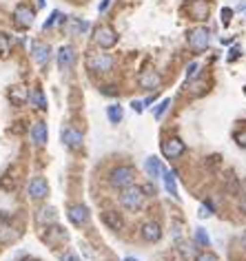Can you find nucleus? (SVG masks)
<instances>
[{"instance_id": "13", "label": "nucleus", "mask_w": 246, "mask_h": 261, "mask_svg": "<svg viewBox=\"0 0 246 261\" xmlns=\"http://www.w3.org/2000/svg\"><path fill=\"white\" fill-rule=\"evenodd\" d=\"M31 54H34V60L38 64H47L49 58H51V47L44 42H38V40H34L31 42Z\"/></svg>"}, {"instance_id": "40", "label": "nucleus", "mask_w": 246, "mask_h": 261, "mask_svg": "<svg viewBox=\"0 0 246 261\" xmlns=\"http://www.w3.org/2000/svg\"><path fill=\"white\" fill-rule=\"evenodd\" d=\"M240 208H242V213H246V197L240 202Z\"/></svg>"}, {"instance_id": "15", "label": "nucleus", "mask_w": 246, "mask_h": 261, "mask_svg": "<svg viewBox=\"0 0 246 261\" xmlns=\"http://www.w3.org/2000/svg\"><path fill=\"white\" fill-rule=\"evenodd\" d=\"M47 137H49L47 124H44V122H36V124L31 126V140H34L38 146H44L47 144Z\"/></svg>"}, {"instance_id": "2", "label": "nucleus", "mask_w": 246, "mask_h": 261, "mask_svg": "<svg viewBox=\"0 0 246 261\" xmlns=\"http://www.w3.org/2000/svg\"><path fill=\"white\" fill-rule=\"evenodd\" d=\"M146 195L144 190H142V186H126V188H122V195H120V204L126 208V210H138V208H142V204H144Z\"/></svg>"}, {"instance_id": "39", "label": "nucleus", "mask_w": 246, "mask_h": 261, "mask_svg": "<svg viewBox=\"0 0 246 261\" xmlns=\"http://www.w3.org/2000/svg\"><path fill=\"white\" fill-rule=\"evenodd\" d=\"M237 56H240V49H237V47H233V49H231V54H228V60H235Z\"/></svg>"}, {"instance_id": "41", "label": "nucleus", "mask_w": 246, "mask_h": 261, "mask_svg": "<svg viewBox=\"0 0 246 261\" xmlns=\"http://www.w3.org/2000/svg\"><path fill=\"white\" fill-rule=\"evenodd\" d=\"M242 246H244V250H246V232L242 235Z\"/></svg>"}, {"instance_id": "8", "label": "nucleus", "mask_w": 246, "mask_h": 261, "mask_svg": "<svg viewBox=\"0 0 246 261\" xmlns=\"http://www.w3.org/2000/svg\"><path fill=\"white\" fill-rule=\"evenodd\" d=\"M76 60H78V54H76V49H73L71 44L60 47V51H58V67H60V71H69V69H73Z\"/></svg>"}, {"instance_id": "17", "label": "nucleus", "mask_w": 246, "mask_h": 261, "mask_svg": "<svg viewBox=\"0 0 246 261\" xmlns=\"http://www.w3.org/2000/svg\"><path fill=\"white\" fill-rule=\"evenodd\" d=\"M144 168H146V173H149L151 179H160L162 177V173H164V166H162V162H160L158 157H146Z\"/></svg>"}, {"instance_id": "14", "label": "nucleus", "mask_w": 246, "mask_h": 261, "mask_svg": "<svg viewBox=\"0 0 246 261\" xmlns=\"http://www.w3.org/2000/svg\"><path fill=\"white\" fill-rule=\"evenodd\" d=\"M29 195L34 199H44L49 195V184L44 177H34L29 182Z\"/></svg>"}, {"instance_id": "1", "label": "nucleus", "mask_w": 246, "mask_h": 261, "mask_svg": "<svg viewBox=\"0 0 246 261\" xmlns=\"http://www.w3.org/2000/svg\"><path fill=\"white\" fill-rule=\"evenodd\" d=\"M135 177H138V173H135L133 166L122 164V166H116V168L109 173V184H111L113 188H126V186L135 184Z\"/></svg>"}, {"instance_id": "7", "label": "nucleus", "mask_w": 246, "mask_h": 261, "mask_svg": "<svg viewBox=\"0 0 246 261\" xmlns=\"http://www.w3.org/2000/svg\"><path fill=\"white\" fill-rule=\"evenodd\" d=\"M67 217L71 224H76V226H84V224H89V219H91V213H89V208L84 206V204H71V206L67 208Z\"/></svg>"}, {"instance_id": "10", "label": "nucleus", "mask_w": 246, "mask_h": 261, "mask_svg": "<svg viewBox=\"0 0 246 261\" xmlns=\"http://www.w3.org/2000/svg\"><path fill=\"white\" fill-rule=\"evenodd\" d=\"M140 237L144 239V242H149V243L160 242V237H162V226H160L158 222H146V224H142Z\"/></svg>"}, {"instance_id": "3", "label": "nucleus", "mask_w": 246, "mask_h": 261, "mask_svg": "<svg viewBox=\"0 0 246 261\" xmlns=\"http://www.w3.org/2000/svg\"><path fill=\"white\" fill-rule=\"evenodd\" d=\"M186 42L193 51H204V49L211 44V31H208L206 27H195V29L188 31Z\"/></svg>"}, {"instance_id": "29", "label": "nucleus", "mask_w": 246, "mask_h": 261, "mask_svg": "<svg viewBox=\"0 0 246 261\" xmlns=\"http://www.w3.org/2000/svg\"><path fill=\"white\" fill-rule=\"evenodd\" d=\"M193 261H220V259H217V255H215V252H208V250H204V252H198Z\"/></svg>"}, {"instance_id": "28", "label": "nucleus", "mask_w": 246, "mask_h": 261, "mask_svg": "<svg viewBox=\"0 0 246 261\" xmlns=\"http://www.w3.org/2000/svg\"><path fill=\"white\" fill-rule=\"evenodd\" d=\"M171 107V97H164L162 102H160L158 107H155V111H153V115H155V120H160V117L164 115V111Z\"/></svg>"}, {"instance_id": "25", "label": "nucleus", "mask_w": 246, "mask_h": 261, "mask_svg": "<svg viewBox=\"0 0 246 261\" xmlns=\"http://www.w3.org/2000/svg\"><path fill=\"white\" fill-rule=\"evenodd\" d=\"M180 246V252H182V257L184 259H195V242H180L178 243Z\"/></svg>"}, {"instance_id": "5", "label": "nucleus", "mask_w": 246, "mask_h": 261, "mask_svg": "<svg viewBox=\"0 0 246 261\" xmlns=\"http://www.w3.org/2000/svg\"><path fill=\"white\" fill-rule=\"evenodd\" d=\"M160 149H162V155L166 157V160H178V157H182V155H184L186 144H184L180 137H166Z\"/></svg>"}, {"instance_id": "11", "label": "nucleus", "mask_w": 246, "mask_h": 261, "mask_svg": "<svg viewBox=\"0 0 246 261\" xmlns=\"http://www.w3.org/2000/svg\"><path fill=\"white\" fill-rule=\"evenodd\" d=\"M60 140H62V144L69 146V149H80L84 137H82V133L76 129H62L60 130Z\"/></svg>"}, {"instance_id": "6", "label": "nucleus", "mask_w": 246, "mask_h": 261, "mask_svg": "<svg viewBox=\"0 0 246 261\" xmlns=\"http://www.w3.org/2000/svg\"><path fill=\"white\" fill-rule=\"evenodd\" d=\"M93 42H96L100 49H111L113 44L118 42V36H116V31H113L109 24H102V27H98L96 29Z\"/></svg>"}, {"instance_id": "12", "label": "nucleus", "mask_w": 246, "mask_h": 261, "mask_svg": "<svg viewBox=\"0 0 246 261\" xmlns=\"http://www.w3.org/2000/svg\"><path fill=\"white\" fill-rule=\"evenodd\" d=\"M138 84L146 91H155V89L162 84V77H160L158 71H142L140 77H138Z\"/></svg>"}, {"instance_id": "24", "label": "nucleus", "mask_w": 246, "mask_h": 261, "mask_svg": "<svg viewBox=\"0 0 246 261\" xmlns=\"http://www.w3.org/2000/svg\"><path fill=\"white\" fill-rule=\"evenodd\" d=\"M29 102H34V107L40 109V111H44V109H47V100H44V95H42V91H40V89H34V91L29 93Z\"/></svg>"}, {"instance_id": "43", "label": "nucleus", "mask_w": 246, "mask_h": 261, "mask_svg": "<svg viewBox=\"0 0 246 261\" xmlns=\"http://www.w3.org/2000/svg\"><path fill=\"white\" fill-rule=\"evenodd\" d=\"M44 5V0H38V7H42Z\"/></svg>"}, {"instance_id": "16", "label": "nucleus", "mask_w": 246, "mask_h": 261, "mask_svg": "<svg viewBox=\"0 0 246 261\" xmlns=\"http://www.w3.org/2000/svg\"><path fill=\"white\" fill-rule=\"evenodd\" d=\"M9 100H11V104H16V107L27 104V102H29V89L27 87H14L9 91Z\"/></svg>"}, {"instance_id": "4", "label": "nucleus", "mask_w": 246, "mask_h": 261, "mask_svg": "<svg viewBox=\"0 0 246 261\" xmlns=\"http://www.w3.org/2000/svg\"><path fill=\"white\" fill-rule=\"evenodd\" d=\"M113 64H116V60H113V56L109 54H91L87 58V69L93 73H106V71H111Z\"/></svg>"}, {"instance_id": "27", "label": "nucleus", "mask_w": 246, "mask_h": 261, "mask_svg": "<svg viewBox=\"0 0 246 261\" xmlns=\"http://www.w3.org/2000/svg\"><path fill=\"white\" fill-rule=\"evenodd\" d=\"M195 243L208 248V243H211V237H208V232L204 230V228H198V230H195Z\"/></svg>"}, {"instance_id": "31", "label": "nucleus", "mask_w": 246, "mask_h": 261, "mask_svg": "<svg viewBox=\"0 0 246 261\" xmlns=\"http://www.w3.org/2000/svg\"><path fill=\"white\" fill-rule=\"evenodd\" d=\"M235 142L242 146V149H246V130H237V133H235Z\"/></svg>"}, {"instance_id": "23", "label": "nucleus", "mask_w": 246, "mask_h": 261, "mask_svg": "<svg viewBox=\"0 0 246 261\" xmlns=\"http://www.w3.org/2000/svg\"><path fill=\"white\" fill-rule=\"evenodd\" d=\"M106 117H109V122H111V124H118V122L124 117V111H122L120 104H111V107L106 109Z\"/></svg>"}, {"instance_id": "20", "label": "nucleus", "mask_w": 246, "mask_h": 261, "mask_svg": "<svg viewBox=\"0 0 246 261\" xmlns=\"http://www.w3.org/2000/svg\"><path fill=\"white\" fill-rule=\"evenodd\" d=\"M64 22H67V31H69L71 36L84 34V31L89 29V22H84V20H78V18H67Z\"/></svg>"}, {"instance_id": "33", "label": "nucleus", "mask_w": 246, "mask_h": 261, "mask_svg": "<svg viewBox=\"0 0 246 261\" xmlns=\"http://www.w3.org/2000/svg\"><path fill=\"white\" fill-rule=\"evenodd\" d=\"M142 190H144V195H146V197H153V195H158V188H155L153 184H146V186H142Z\"/></svg>"}, {"instance_id": "35", "label": "nucleus", "mask_w": 246, "mask_h": 261, "mask_svg": "<svg viewBox=\"0 0 246 261\" xmlns=\"http://www.w3.org/2000/svg\"><path fill=\"white\" fill-rule=\"evenodd\" d=\"M231 16H233V9H228V7H226V9H222V22L228 24V22H231Z\"/></svg>"}, {"instance_id": "19", "label": "nucleus", "mask_w": 246, "mask_h": 261, "mask_svg": "<svg viewBox=\"0 0 246 261\" xmlns=\"http://www.w3.org/2000/svg\"><path fill=\"white\" fill-rule=\"evenodd\" d=\"M162 179H164V186H166V190L171 193V197L180 202V190H178V184H175V173H171V170H164Z\"/></svg>"}, {"instance_id": "21", "label": "nucleus", "mask_w": 246, "mask_h": 261, "mask_svg": "<svg viewBox=\"0 0 246 261\" xmlns=\"http://www.w3.org/2000/svg\"><path fill=\"white\" fill-rule=\"evenodd\" d=\"M188 11H191L193 20H204L208 16V5L204 2V0H195L193 5L188 7Z\"/></svg>"}, {"instance_id": "37", "label": "nucleus", "mask_w": 246, "mask_h": 261, "mask_svg": "<svg viewBox=\"0 0 246 261\" xmlns=\"http://www.w3.org/2000/svg\"><path fill=\"white\" fill-rule=\"evenodd\" d=\"M109 5H111V0H102L100 5H98V11H100V14H104V11L109 9Z\"/></svg>"}, {"instance_id": "32", "label": "nucleus", "mask_w": 246, "mask_h": 261, "mask_svg": "<svg viewBox=\"0 0 246 261\" xmlns=\"http://www.w3.org/2000/svg\"><path fill=\"white\" fill-rule=\"evenodd\" d=\"M198 69H200L198 62H191V64H188V69H186V77H195V75H198Z\"/></svg>"}, {"instance_id": "42", "label": "nucleus", "mask_w": 246, "mask_h": 261, "mask_svg": "<svg viewBox=\"0 0 246 261\" xmlns=\"http://www.w3.org/2000/svg\"><path fill=\"white\" fill-rule=\"evenodd\" d=\"M124 261H140V259H133V257H126Z\"/></svg>"}, {"instance_id": "26", "label": "nucleus", "mask_w": 246, "mask_h": 261, "mask_svg": "<svg viewBox=\"0 0 246 261\" xmlns=\"http://www.w3.org/2000/svg\"><path fill=\"white\" fill-rule=\"evenodd\" d=\"M11 51V38L7 34H0V58H7Z\"/></svg>"}, {"instance_id": "22", "label": "nucleus", "mask_w": 246, "mask_h": 261, "mask_svg": "<svg viewBox=\"0 0 246 261\" xmlns=\"http://www.w3.org/2000/svg\"><path fill=\"white\" fill-rule=\"evenodd\" d=\"M38 224L40 226H44V224H56V219H58V215H56V208H40L38 210Z\"/></svg>"}, {"instance_id": "9", "label": "nucleus", "mask_w": 246, "mask_h": 261, "mask_svg": "<svg viewBox=\"0 0 246 261\" xmlns=\"http://www.w3.org/2000/svg\"><path fill=\"white\" fill-rule=\"evenodd\" d=\"M14 18H16V24L18 27H31L34 24V18H36V14H34V9H29L27 5H18L14 9Z\"/></svg>"}, {"instance_id": "34", "label": "nucleus", "mask_w": 246, "mask_h": 261, "mask_svg": "<svg viewBox=\"0 0 246 261\" xmlns=\"http://www.w3.org/2000/svg\"><path fill=\"white\" fill-rule=\"evenodd\" d=\"M131 109H133V111L135 113H142V111H144V102H140V100H138V102H131Z\"/></svg>"}, {"instance_id": "30", "label": "nucleus", "mask_w": 246, "mask_h": 261, "mask_svg": "<svg viewBox=\"0 0 246 261\" xmlns=\"http://www.w3.org/2000/svg\"><path fill=\"white\" fill-rule=\"evenodd\" d=\"M58 20H62V16H60V11H53V14H51V18H49L47 22L42 24V29H44V31H47V29H51V27H53V24H56V22H58Z\"/></svg>"}, {"instance_id": "38", "label": "nucleus", "mask_w": 246, "mask_h": 261, "mask_svg": "<svg viewBox=\"0 0 246 261\" xmlns=\"http://www.w3.org/2000/svg\"><path fill=\"white\" fill-rule=\"evenodd\" d=\"M102 93H104V95H116V89H113V87H104V89H102Z\"/></svg>"}, {"instance_id": "36", "label": "nucleus", "mask_w": 246, "mask_h": 261, "mask_svg": "<svg viewBox=\"0 0 246 261\" xmlns=\"http://www.w3.org/2000/svg\"><path fill=\"white\" fill-rule=\"evenodd\" d=\"M60 261H80V257H78L76 252H64L62 259H60Z\"/></svg>"}, {"instance_id": "18", "label": "nucleus", "mask_w": 246, "mask_h": 261, "mask_svg": "<svg viewBox=\"0 0 246 261\" xmlns=\"http://www.w3.org/2000/svg\"><path fill=\"white\" fill-rule=\"evenodd\" d=\"M102 222H104L106 228H111V230H122V226H124L122 217L118 213H113V210H104V213H102Z\"/></svg>"}]
</instances>
